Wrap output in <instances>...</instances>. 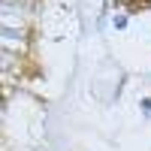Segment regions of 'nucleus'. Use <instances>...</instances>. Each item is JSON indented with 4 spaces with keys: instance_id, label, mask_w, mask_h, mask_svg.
Listing matches in <instances>:
<instances>
[{
    "instance_id": "nucleus-1",
    "label": "nucleus",
    "mask_w": 151,
    "mask_h": 151,
    "mask_svg": "<svg viewBox=\"0 0 151 151\" xmlns=\"http://www.w3.org/2000/svg\"><path fill=\"white\" fill-rule=\"evenodd\" d=\"M115 27H118V30L127 27V15H115Z\"/></svg>"
},
{
    "instance_id": "nucleus-2",
    "label": "nucleus",
    "mask_w": 151,
    "mask_h": 151,
    "mask_svg": "<svg viewBox=\"0 0 151 151\" xmlns=\"http://www.w3.org/2000/svg\"><path fill=\"white\" fill-rule=\"evenodd\" d=\"M142 112H145V115L151 118V100H142Z\"/></svg>"
}]
</instances>
